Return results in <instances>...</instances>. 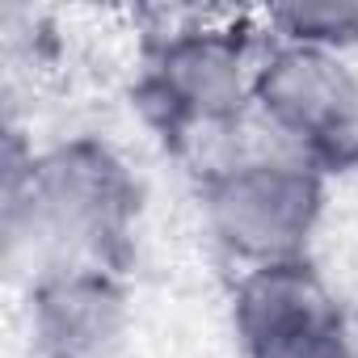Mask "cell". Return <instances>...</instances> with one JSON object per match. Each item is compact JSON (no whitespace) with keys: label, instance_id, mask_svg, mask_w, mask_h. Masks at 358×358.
<instances>
[{"label":"cell","instance_id":"cell-1","mask_svg":"<svg viewBox=\"0 0 358 358\" xmlns=\"http://www.w3.org/2000/svg\"><path fill=\"white\" fill-rule=\"evenodd\" d=\"M5 173V236L47 266L89 262L127 274L135 257V228L143 190L131 164L97 135H72L47 152L17 160L9 148Z\"/></svg>","mask_w":358,"mask_h":358},{"label":"cell","instance_id":"cell-2","mask_svg":"<svg viewBox=\"0 0 358 358\" xmlns=\"http://www.w3.org/2000/svg\"><path fill=\"white\" fill-rule=\"evenodd\" d=\"M262 38L245 26H177L156 34L143 55L135 106L169 143L190 148L203 135H228L253 110V72Z\"/></svg>","mask_w":358,"mask_h":358},{"label":"cell","instance_id":"cell-3","mask_svg":"<svg viewBox=\"0 0 358 358\" xmlns=\"http://www.w3.org/2000/svg\"><path fill=\"white\" fill-rule=\"evenodd\" d=\"M329 177L303 156L274 148L211 160L203 173V215L220 249L249 266L308 257L324 215Z\"/></svg>","mask_w":358,"mask_h":358},{"label":"cell","instance_id":"cell-4","mask_svg":"<svg viewBox=\"0 0 358 358\" xmlns=\"http://www.w3.org/2000/svg\"><path fill=\"white\" fill-rule=\"evenodd\" d=\"M253 114L274 143L324 177L358 169V72L345 55L266 34L253 72Z\"/></svg>","mask_w":358,"mask_h":358},{"label":"cell","instance_id":"cell-5","mask_svg":"<svg viewBox=\"0 0 358 358\" xmlns=\"http://www.w3.org/2000/svg\"><path fill=\"white\" fill-rule=\"evenodd\" d=\"M232 333L245 358H358L341 303L308 257L249 266L232 287Z\"/></svg>","mask_w":358,"mask_h":358},{"label":"cell","instance_id":"cell-6","mask_svg":"<svg viewBox=\"0 0 358 358\" xmlns=\"http://www.w3.org/2000/svg\"><path fill=\"white\" fill-rule=\"evenodd\" d=\"M26 312L38 358H122L131 337L127 274L89 262L38 270Z\"/></svg>","mask_w":358,"mask_h":358},{"label":"cell","instance_id":"cell-7","mask_svg":"<svg viewBox=\"0 0 358 358\" xmlns=\"http://www.w3.org/2000/svg\"><path fill=\"white\" fill-rule=\"evenodd\" d=\"M270 38L278 43H299V47H320L345 55L358 47V5L324 0V5H278L266 13Z\"/></svg>","mask_w":358,"mask_h":358}]
</instances>
